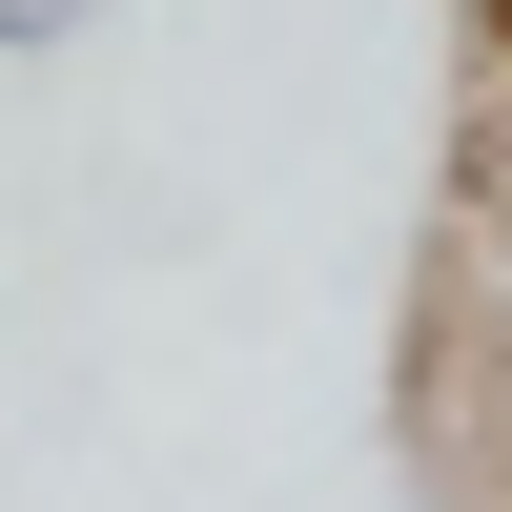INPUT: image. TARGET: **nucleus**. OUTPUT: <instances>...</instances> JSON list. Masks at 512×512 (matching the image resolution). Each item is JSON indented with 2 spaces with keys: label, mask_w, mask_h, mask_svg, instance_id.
<instances>
[{
  "label": "nucleus",
  "mask_w": 512,
  "mask_h": 512,
  "mask_svg": "<svg viewBox=\"0 0 512 512\" xmlns=\"http://www.w3.org/2000/svg\"><path fill=\"white\" fill-rule=\"evenodd\" d=\"M103 0H0V62H41V41H82Z\"/></svg>",
  "instance_id": "obj_1"
}]
</instances>
